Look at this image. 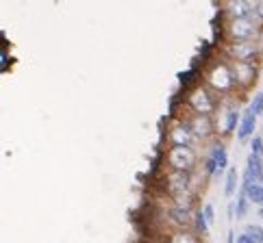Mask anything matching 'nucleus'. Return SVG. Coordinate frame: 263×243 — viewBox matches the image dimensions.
<instances>
[{"instance_id": "nucleus-1", "label": "nucleus", "mask_w": 263, "mask_h": 243, "mask_svg": "<svg viewBox=\"0 0 263 243\" xmlns=\"http://www.w3.org/2000/svg\"><path fill=\"white\" fill-rule=\"evenodd\" d=\"M224 35L229 42H257L263 35V26L255 13L248 17H231L224 22Z\"/></svg>"}, {"instance_id": "nucleus-2", "label": "nucleus", "mask_w": 263, "mask_h": 243, "mask_svg": "<svg viewBox=\"0 0 263 243\" xmlns=\"http://www.w3.org/2000/svg\"><path fill=\"white\" fill-rule=\"evenodd\" d=\"M204 80H206V89H211L213 93H220V96H227V93L235 91V83H233L229 61L211 63V68L204 74Z\"/></svg>"}, {"instance_id": "nucleus-3", "label": "nucleus", "mask_w": 263, "mask_h": 243, "mask_svg": "<svg viewBox=\"0 0 263 243\" xmlns=\"http://www.w3.org/2000/svg\"><path fill=\"white\" fill-rule=\"evenodd\" d=\"M224 52H227L229 61L257 63V59L263 54V39H257V42H227Z\"/></svg>"}, {"instance_id": "nucleus-4", "label": "nucleus", "mask_w": 263, "mask_h": 243, "mask_svg": "<svg viewBox=\"0 0 263 243\" xmlns=\"http://www.w3.org/2000/svg\"><path fill=\"white\" fill-rule=\"evenodd\" d=\"M165 161L170 170L176 172H194L196 163H198V154H196L194 148L187 146H172L165 154Z\"/></svg>"}, {"instance_id": "nucleus-5", "label": "nucleus", "mask_w": 263, "mask_h": 243, "mask_svg": "<svg viewBox=\"0 0 263 243\" xmlns=\"http://www.w3.org/2000/svg\"><path fill=\"white\" fill-rule=\"evenodd\" d=\"M187 105L194 113H200V115H213L215 109H218V102H215V96L211 93V89H206L202 85L194 87L187 96Z\"/></svg>"}, {"instance_id": "nucleus-6", "label": "nucleus", "mask_w": 263, "mask_h": 243, "mask_svg": "<svg viewBox=\"0 0 263 243\" xmlns=\"http://www.w3.org/2000/svg\"><path fill=\"white\" fill-rule=\"evenodd\" d=\"M229 63H231V74H233L235 89L248 91L257 80V65L246 63V61H229Z\"/></svg>"}, {"instance_id": "nucleus-7", "label": "nucleus", "mask_w": 263, "mask_h": 243, "mask_svg": "<svg viewBox=\"0 0 263 243\" xmlns=\"http://www.w3.org/2000/svg\"><path fill=\"white\" fill-rule=\"evenodd\" d=\"M187 126L194 133L196 139H209L215 133V121L211 115H200V113H194L190 119H187Z\"/></svg>"}, {"instance_id": "nucleus-8", "label": "nucleus", "mask_w": 263, "mask_h": 243, "mask_svg": "<svg viewBox=\"0 0 263 243\" xmlns=\"http://www.w3.org/2000/svg\"><path fill=\"white\" fill-rule=\"evenodd\" d=\"M167 139H170L172 146H187V148H194L198 139L194 137V133L187 126V121H178L174 124L170 130H167Z\"/></svg>"}, {"instance_id": "nucleus-9", "label": "nucleus", "mask_w": 263, "mask_h": 243, "mask_svg": "<svg viewBox=\"0 0 263 243\" xmlns=\"http://www.w3.org/2000/svg\"><path fill=\"white\" fill-rule=\"evenodd\" d=\"M192 174L194 172H176V170L167 172L165 185H167V191H170V195L192 189Z\"/></svg>"}, {"instance_id": "nucleus-10", "label": "nucleus", "mask_w": 263, "mask_h": 243, "mask_svg": "<svg viewBox=\"0 0 263 243\" xmlns=\"http://www.w3.org/2000/svg\"><path fill=\"white\" fill-rule=\"evenodd\" d=\"M222 13L227 20L231 17L252 15V0H222Z\"/></svg>"}, {"instance_id": "nucleus-11", "label": "nucleus", "mask_w": 263, "mask_h": 243, "mask_svg": "<svg viewBox=\"0 0 263 243\" xmlns=\"http://www.w3.org/2000/svg\"><path fill=\"white\" fill-rule=\"evenodd\" d=\"M220 119H222V135H224V137L233 135L235 130H237V126H239V119H241L239 105H231V107H227V111L222 113Z\"/></svg>"}, {"instance_id": "nucleus-12", "label": "nucleus", "mask_w": 263, "mask_h": 243, "mask_svg": "<svg viewBox=\"0 0 263 243\" xmlns=\"http://www.w3.org/2000/svg\"><path fill=\"white\" fill-rule=\"evenodd\" d=\"M255 126H257V115L252 113L250 109H246L241 113V119H239V126H237V139L243 144L255 135Z\"/></svg>"}, {"instance_id": "nucleus-13", "label": "nucleus", "mask_w": 263, "mask_h": 243, "mask_svg": "<svg viewBox=\"0 0 263 243\" xmlns=\"http://www.w3.org/2000/svg\"><path fill=\"white\" fill-rule=\"evenodd\" d=\"M243 193H246L248 202L263 207V183H248V185H243Z\"/></svg>"}, {"instance_id": "nucleus-14", "label": "nucleus", "mask_w": 263, "mask_h": 243, "mask_svg": "<svg viewBox=\"0 0 263 243\" xmlns=\"http://www.w3.org/2000/svg\"><path fill=\"white\" fill-rule=\"evenodd\" d=\"M209 156L213 158V163H215V170H218V174L227 170V165H229V154H227V148H224V146H215Z\"/></svg>"}, {"instance_id": "nucleus-15", "label": "nucleus", "mask_w": 263, "mask_h": 243, "mask_svg": "<svg viewBox=\"0 0 263 243\" xmlns=\"http://www.w3.org/2000/svg\"><path fill=\"white\" fill-rule=\"evenodd\" d=\"M170 243H200V241H198V237H196L194 232L185 230V228H178L176 232L170 235Z\"/></svg>"}, {"instance_id": "nucleus-16", "label": "nucleus", "mask_w": 263, "mask_h": 243, "mask_svg": "<svg viewBox=\"0 0 263 243\" xmlns=\"http://www.w3.org/2000/svg\"><path fill=\"white\" fill-rule=\"evenodd\" d=\"M248 109H250L257 117L263 113V91H257V93H255V98H252V102H250Z\"/></svg>"}, {"instance_id": "nucleus-17", "label": "nucleus", "mask_w": 263, "mask_h": 243, "mask_svg": "<svg viewBox=\"0 0 263 243\" xmlns=\"http://www.w3.org/2000/svg\"><path fill=\"white\" fill-rule=\"evenodd\" d=\"M250 148H252V152H250V154H257V156L263 158V137H261V135H255V137H252Z\"/></svg>"}, {"instance_id": "nucleus-18", "label": "nucleus", "mask_w": 263, "mask_h": 243, "mask_svg": "<svg viewBox=\"0 0 263 243\" xmlns=\"http://www.w3.org/2000/svg\"><path fill=\"white\" fill-rule=\"evenodd\" d=\"M235 187H237V172L229 170V176H227V195L235 193Z\"/></svg>"}, {"instance_id": "nucleus-19", "label": "nucleus", "mask_w": 263, "mask_h": 243, "mask_svg": "<svg viewBox=\"0 0 263 243\" xmlns=\"http://www.w3.org/2000/svg\"><path fill=\"white\" fill-rule=\"evenodd\" d=\"M246 211H248V198H246V193H243V189H241L239 200H237V217H243Z\"/></svg>"}, {"instance_id": "nucleus-20", "label": "nucleus", "mask_w": 263, "mask_h": 243, "mask_svg": "<svg viewBox=\"0 0 263 243\" xmlns=\"http://www.w3.org/2000/svg\"><path fill=\"white\" fill-rule=\"evenodd\" d=\"M252 13H255V17L263 26V0H255V3H252Z\"/></svg>"}, {"instance_id": "nucleus-21", "label": "nucleus", "mask_w": 263, "mask_h": 243, "mask_svg": "<svg viewBox=\"0 0 263 243\" xmlns=\"http://www.w3.org/2000/svg\"><path fill=\"white\" fill-rule=\"evenodd\" d=\"M246 232H248V235H250L252 239H255L257 243H263V230H261L259 226H248V230H246Z\"/></svg>"}, {"instance_id": "nucleus-22", "label": "nucleus", "mask_w": 263, "mask_h": 243, "mask_svg": "<svg viewBox=\"0 0 263 243\" xmlns=\"http://www.w3.org/2000/svg\"><path fill=\"white\" fill-rule=\"evenodd\" d=\"M237 243H257V241H255V239H252V237L248 235V232H243V235H241V237L237 239Z\"/></svg>"}, {"instance_id": "nucleus-23", "label": "nucleus", "mask_w": 263, "mask_h": 243, "mask_svg": "<svg viewBox=\"0 0 263 243\" xmlns=\"http://www.w3.org/2000/svg\"><path fill=\"white\" fill-rule=\"evenodd\" d=\"M259 217H261V219H263V207H261V209H259Z\"/></svg>"}, {"instance_id": "nucleus-24", "label": "nucleus", "mask_w": 263, "mask_h": 243, "mask_svg": "<svg viewBox=\"0 0 263 243\" xmlns=\"http://www.w3.org/2000/svg\"><path fill=\"white\" fill-rule=\"evenodd\" d=\"M261 137H263V135H261Z\"/></svg>"}]
</instances>
